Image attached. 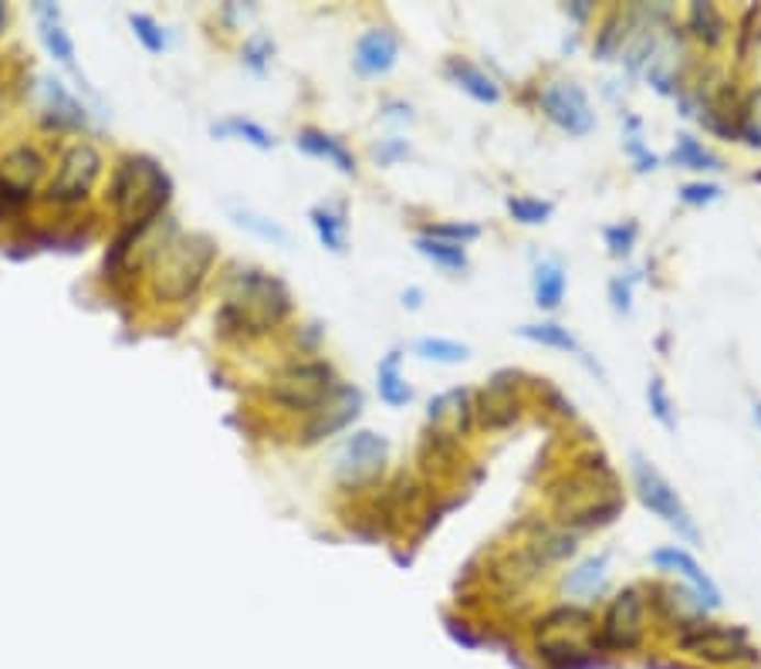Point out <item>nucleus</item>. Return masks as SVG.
<instances>
[{
  "label": "nucleus",
  "mask_w": 761,
  "mask_h": 669,
  "mask_svg": "<svg viewBox=\"0 0 761 669\" xmlns=\"http://www.w3.org/2000/svg\"><path fill=\"white\" fill-rule=\"evenodd\" d=\"M231 217H234V224H237V227H244V230H250V234H258L261 240L288 243V230H284L281 224H275V220L261 217V214H254V211H231Z\"/></svg>",
  "instance_id": "33"
},
{
  "label": "nucleus",
  "mask_w": 761,
  "mask_h": 669,
  "mask_svg": "<svg viewBox=\"0 0 761 669\" xmlns=\"http://www.w3.org/2000/svg\"><path fill=\"white\" fill-rule=\"evenodd\" d=\"M507 372H501L497 379L481 393V402L474 406V412L481 416V423L488 430H504L518 420V399H515V383H504Z\"/></svg>",
  "instance_id": "17"
},
{
  "label": "nucleus",
  "mask_w": 761,
  "mask_h": 669,
  "mask_svg": "<svg viewBox=\"0 0 761 669\" xmlns=\"http://www.w3.org/2000/svg\"><path fill=\"white\" fill-rule=\"evenodd\" d=\"M359 406H362V396H359V389H352V386H338V389L332 393V399H328L322 409H315V412H318V420L309 427V436H305V440L312 443V440L332 436L335 430L349 427V423L356 420Z\"/></svg>",
  "instance_id": "18"
},
{
  "label": "nucleus",
  "mask_w": 761,
  "mask_h": 669,
  "mask_svg": "<svg viewBox=\"0 0 761 669\" xmlns=\"http://www.w3.org/2000/svg\"><path fill=\"white\" fill-rule=\"evenodd\" d=\"M603 578H606V555H596V558H585L575 571H569L562 589L569 596H592L603 585Z\"/></svg>",
  "instance_id": "29"
},
{
  "label": "nucleus",
  "mask_w": 761,
  "mask_h": 669,
  "mask_svg": "<svg viewBox=\"0 0 761 669\" xmlns=\"http://www.w3.org/2000/svg\"><path fill=\"white\" fill-rule=\"evenodd\" d=\"M210 133L221 136V139H224V136H237V139H244V143H250V146H258V149H271V146H275V136L265 129V125L250 122V118H240V115H231V118L217 122Z\"/></svg>",
  "instance_id": "30"
},
{
  "label": "nucleus",
  "mask_w": 761,
  "mask_h": 669,
  "mask_svg": "<svg viewBox=\"0 0 761 669\" xmlns=\"http://www.w3.org/2000/svg\"><path fill=\"white\" fill-rule=\"evenodd\" d=\"M681 200L687 206H707L714 200H721V186H714V183H687V186H681Z\"/></svg>",
  "instance_id": "40"
},
{
  "label": "nucleus",
  "mask_w": 761,
  "mask_h": 669,
  "mask_svg": "<svg viewBox=\"0 0 761 669\" xmlns=\"http://www.w3.org/2000/svg\"><path fill=\"white\" fill-rule=\"evenodd\" d=\"M592 615L585 609H556L545 619H538L535 630V649L538 659H545L548 669H592L596 666L600 636L592 630Z\"/></svg>",
  "instance_id": "3"
},
{
  "label": "nucleus",
  "mask_w": 761,
  "mask_h": 669,
  "mask_svg": "<svg viewBox=\"0 0 761 669\" xmlns=\"http://www.w3.org/2000/svg\"><path fill=\"white\" fill-rule=\"evenodd\" d=\"M633 487H637L644 508H650L667 528H673L676 537L691 541V545H701V531H697L691 511L684 508L681 494H676L673 484L650 464V460H644L640 453H633Z\"/></svg>",
  "instance_id": "6"
},
{
  "label": "nucleus",
  "mask_w": 761,
  "mask_h": 669,
  "mask_svg": "<svg viewBox=\"0 0 761 669\" xmlns=\"http://www.w3.org/2000/svg\"><path fill=\"white\" fill-rule=\"evenodd\" d=\"M169 200V177L163 173V166L146 159V156H133L119 166L115 183H112V203L119 217L130 224V234H143L149 230V224L163 214V206Z\"/></svg>",
  "instance_id": "4"
},
{
  "label": "nucleus",
  "mask_w": 761,
  "mask_h": 669,
  "mask_svg": "<svg viewBox=\"0 0 761 669\" xmlns=\"http://www.w3.org/2000/svg\"><path fill=\"white\" fill-rule=\"evenodd\" d=\"M294 146H299L302 152H309V156H315V159H328L338 173H346V177H352V173H356V159H352V152H349L343 143H338L335 136H328V133L302 129L299 136H294Z\"/></svg>",
  "instance_id": "20"
},
{
  "label": "nucleus",
  "mask_w": 761,
  "mask_h": 669,
  "mask_svg": "<svg viewBox=\"0 0 761 669\" xmlns=\"http://www.w3.org/2000/svg\"><path fill=\"white\" fill-rule=\"evenodd\" d=\"M102 173V156L96 146L89 143H78L71 146L61 162H58V173L48 183V200L52 203H78L81 196H89V190L96 186Z\"/></svg>",
  "instance_id": "12"
},
{
  "label": "nucleus",
  "mask_w": 761,
  "mask_h": 669,
  "mask_svg": "<svg viewBox=\"0 0 761 669\" xmlns=\"http://www.w3.org/2000/svg\"><path fill=\"white\" fill-rule=\"evenodd\" d=\"M444 416H454V433H471V423H474L471 393L468 389H450V393L437 396L430 402V423L437 427Z\"/></svg>",
  "instance_id": "22"
},
{
  "label": "nucleus",
  "mask_w": 761,
  "mask_h": 669,
  "mask_svg": "<svg viewBox=\"0 0 761 669\" xmlns=\"http://www.w3.org/2000/svg\"><path fill=\"white\" fill-rule=\"evenodd\" d=\"M522 339L535 342V345H548V349H559V352H572V355H582L579 342L572 339V331L556 325V321H541V325H522L515 328Z\"/></svg>",
  "instance_id": "27"
},
{
  "label": "nucleus",
  "mask_w": 761,
  "mask_h": 669,
  "mask_svg": "<svg viewBox=\"0 0 761 669\" xmlns=\"http://www.w3.org/2000/svg\"><path fill=\"white\" fill-rule=\"evenodd\" d=\"M403 305L419 308V291H403Z\"/></svg>",
  "instance_id": "44"
},
{
  "label": "nucleus",
  "mask_w": 761,
  "mask_h": 669,
  "mask_svg": "<svg viewBox=\"0 0 761 669\" xmlns=\"http://www.w3.org/2000/svg\"><path fill=\"white\" fill-rule=\"evenodd\" d=\"M670 162L673 166H681V170H721V159H717L714 152H707L694 136H687V133H681L676 136V146H673V152H670Z\"/></svg>",
  "instance_id": "28"
},
{
  "label": "nucleus",
  "mask_w": 761,
  "mask_h": 669,
  "mask_svg": "<svg viewBox=\"0 0 761 669\" xmlns=\"http://www.w3.org/2000/svg\"><path fill=\"white\" fill-rule=\"evenodd\" d=\"M623 511V500L616 494V477L600 456L596 467H579L569 480V487L559 497V518L566 524L592 528V524H609Z\"/></svg>",
  "instance_id": "5"
},
{
  "label": "nucleus",
  "mask_w": 761,
  "mask_h": 669,
  "mask_svg": "<svg viewBox=\"0 0 761 669\" xmlns=\"http://www.w3.org/2000/svg\"><path fill=\"white\" fill-rule=\"evenodd\" d=\"M447 75H450L454 86L468 92L474 102H484V105H497V102H501L497 81H494L488 71H481L478 65L463 61V58H450V61H447Z\"/></svg>",
  "instance_id": "19"
},
{
  "label": "nucleus",
  "mask_w": 761,
  "mask_h": 669,
  "mask_svg": "<svg viewBox=\"0 0 761 669\" xmlns=\"http://www.w3.org/2000/svg\"><path fill=\"white\" fill-rule=\"evenodd\" d=\"M545 118L559 125L569 136H589L596 129V112L589 105V95L575 86V81H548L538 95Z\"/></svg>",
  "instance_id": "11"
},
{
  "label": "nucleus",
  "mask_w": 761,
  "mask_h": 669,
  "mask_svg": "<svg viewBox=\"0 0 761 669\" xmlns=\"http://www.w3.org/2000/svg\"><path fill=\"white\" fill-rule=\"evenodd\" d=\"M687 27L694 31L697 41H704V45H721L725 37V18L717 14L714 4H707V0H694L691 11H687Z\"/></svg>",
  "instance_id": "25"
},
{
  "label": "nucleus",
  "mask_w": 761,
  "mask_h": 669,
  "mask_svg": "<svg viewBox=\"0 0 761 669\" xmlns=\"http://www.w3.org/2000/svg\"><path fill=\"white\" fill-rule=\"evenodd\" d=\"M647 402H650V412L657 416V423L663 427V430H676V416H673V399H670V393H667V386H663V379L660 375H653L650 379V386H647Z\"/></svg>",
  "instance_id": "34"
},
{
  "label": "nucleus",
  "mask_w": 761,
  "mask_h": 669,
  "mask_svg": "<svg viewBox=\"0 0 761 669\" xmlns=\"http://www.w3.org/2000/svg\"><path fill=\"white\" fill-rule=\"evenodd\" d=\"M376 379H379V399L387 406H406L413 399V389L406 386L403 372H400V352H390L376 368Z\"/></svg>",
  "instance_id": "23"
},
{
  "label": "nucleus",
  "mask_w": 761,
  "mask_h": 669,
  "mask_svg": "<svg viewBox=\"0 0 761 669\" xmlns=\"http://www.w3.org/2000/svg\"><path fill=\"white\" fill-rule=\"evenodd\" d=\"M650 562L663 571H676V575H684L691 585H694V596L704 602V609H721V589L714 585V578L694 562L691 552L684 548H657L650 555Z\"/></svg>",
  "instance_id": "14"
},
{
  "label": "nucleus",
  "mask_w": 761,
  "mask_h": 669,
  "mask_svg": "<svg viewBox=\"0 0 761 669\" xmlns=\"http://www.w3.org/2000/svg\"><path fill=\"white\" fill-rule=\"evenodd\" d=\"M4 24H8V4L0 0V27H4Z\"/></svg>",
  "instance_id": "45"
},
{
  "label": "nucleus",
  "mask_w": 761,
  "mask_h": 669,
  "mask_svg": "<svg viewBox=\"0 0 761 669\" xmlns=\"http://www.w3.org/2000/svg\"><path fill=\"white\" fill-rule=\"evenodd\" d=\"M626 149H629V156H633V159H637V170H640V173H647V170H657V159H653V156L644 149L640 136H629Z\"/></svg>",
  "instance_id": "42"
},
{
  "label": "nucleus",
  "mask_w": 761,
  "mask_h": 669,
  "mask_svg": "<svg viewBox=\"0 0 761 669\" xmlns=\"http://www.w3.org/2000/svg\"><path fill=\"white\" fill-rule=\"evenodd\" d=\"M629 298H633V281H629V277H626V281H623V277H613V281H609V302H613V308H616L619 315H629V308H633Z\"/></svg>",
  "instance_id": "41"
},
{
  "label": "nucleus",
  "mask_w": 761,
  "mask_h": 669,
  "mask_svg": "<svg viewBox=\"0 0 761 669\" xmlns=\"http://www.w3.org/2000/svg\"><path fill=\"white\" fill-rule=\"evenodd\" d=\"M623 34H626V24L619 18H609L606 27L600 31V41H596V58L600 61H613V55L623 48Z\"/></svg>",
  "instance_id": "37"
},
{
  "label": "nucleus",
  "mask_w": 761,
  "mask_h": 669,
  "mask_svg": "<svg viewBox=\"0 0 761 669\" xmlns=\"http://www.w3.org/2000/svg\"><path fill=\"white\" fill-rule=\"evenodd\" d=\"M754 423L761 427V402H754Z\"/></svg>",
  "instance_id": "46"
},
{
  "label": "nucleus",
  "mask_w": 761,
  "mask_h": 669,
  "mask_svg": "<svg viewBox=\"0 0 761 669\" xmlns=\"http://www.w3.org/2000/svg\"><path fill=\"white\" fill-rule=\"evenodd\" d=\"M45 177V159L31 146H14L0 156V196L8 200H27L37 180Z\"/></svg>",
  "instance_id": "13"
},
{
  "label": "nucleus",
  "mask_w": 761,
  "mask_h": 669,
  "mask_svg": "<svg viewBox=\"0 0 761 669\" xmlns=\"http://www.w3.org/2000/svg\"><path fill=\"white\" fill-rule=\"evenodd\" d=\"M427 237H437V240H447V243H457L463 247L468 240H478L481 237V227L474 224H430L427 230H423Z\"/></svg>",
  "instance_id": "36"
},
{
  "label": "nucleus",
  "mask_w": 761,
  "mask_h": 669,
  "mask_svg": "<svg viewBox=\"0 0 761 669\" xmlns=\"http://www.w3.org/2000/svg\"><path fill=\"white\" fill-rule=\"evenodd\" d=\"M387 453H390V446L383 436H376L369 430L352 433L346 440L343 453H338V484H343L346 490H362V487L376 484L387 467Z\"/></svg>",
  "instance_id": "10"
},
{
  "label": "nucleus",
  "mask_w": 761,
  "mask_h": 669,
  "mask_svg": "<svg viewBox=\"0 0 761 669\" xmlns=\"http://www.w3.org/2000/svg\"><path fill=\"white\" fill-rule=\"evenodd\" d=\"M676 646H681L684 653H691V656H697L701 662H710V666L748 662V659L758 656L741 625L697 622V625H691V630H684L681 636H676Z\"/></svg>",
  "instance_id": "9"
},
{
  "label": "nucleus",
  "mask_w": 761,
  "mask_h": 669,
  "mask_svg": "<svg viewBox=\"0 0 761 669\" xmlns=\"http://www.w3.org/2000/svg\"><path fill=\"white\" fill-rule=\"evenodd\" d=\"M400 58V37L390 31V27H372L359 37V45H356V71L359 75H387Z\"/></svg>",
  "instance_id": "15"
},
{
  "label": "nucleus",
  "mask_w": 761,
  "mask_h": 669,
  "mask_svg": "<svg viewBox=\"0 0 761 669\" xmlns=\"http://www.w3.org/2000/svg\"><path fill=\"white\" fill-rule=\"evenodd\" d=\"M600 649L603 653H637L647 643V599L640 589H623L603 622H600Z\"/></svg>",
  "instance_id": "8"
},
{
  "label": "nucleus",
  "mask_w": 761,
  "mask_h": 669,
  "mask_svg": "<svg viewBox=\"0 0 761 669\" xmlns=\"http://www.w3.org/2000/svg\"><path fill=\"white\" fill-rule=\"evenodd\" d=\"M556 206L548 200H535V196H507V214H512L518 224L525 227H538L545 224L548 217H552Z\"/></svg>",
  "instance_id": "32"
},
{
  "label": "nucleus",
  "mask_w": 761,
  "mask_h": 669,
  "mask_svg": "<svg viewBox=\"0 0 761 669\" xmlns=\"http://www.w3.org/2000/svg\"><path fill=\"white\" fill-rule=\"evenodd\" d=\"M271 55H275V45H271V41H268L265 34L250 37L247 45H244V65H250L258 75L268 68V58H271Z\"/></svg>",
  "instance_id": "39"
},
{
  "label": "nucleus",
  "mask_w": 761,
  "mask_h": 669,
  "mask_svg": "<svg viewBox=\"0 0 761 669\" xmlns=\"http://www.w3.org/2000/svg\"><path fill=\"white\" fill-rule=\"evenodd\" d=\"M288 311H291V295L278 277L265 271H244L234 277L217 321L224 331L265 334L278 328L288 318Z\"/></svg>",
  "instance_id": "1"
},
{
  "label": "nucleus",
  "mask_w": 761,
  "mask_h": 669,
  "mask_svg": "<svg viewBox=\"0 0 761 669\" xmlns=\"http://www.w3.org/2000/svg\"><path fill=\"white\" fill-rule=\"evenodd\" d=\"M531 287H535V305L545 308V311H556L566 298V271L559 261H541L535 268V277H531Z\"/></svg>",
  "instance_id": "21"
},
{
  "label": "nucleus",
  "mask_w": 761,
  "mask_h": 669,
  "mask_svg": "<svg viewBox=\"0 0 761 669\" xmlns=\"http://www.w3.org/2000/svg\"><path fill=\"white\" fill-rule=\"evenodd\" d=\"M413 352L419 359H427V362H444V365H454V362H463L471 355L468 345H460V342H450V339H419L413 345Z\"/></svg>",
  "instance_id": "31"
},
{
  "label": "nucleus",
  "mask_w": 761,
  "mask_h": 669,
  "mask_svg": "<svg viewBox=\"0 0 761 669\" xmlns=\"http://www.w3.org/2000/svg\"><path fill=\"white\" fill-rule=\"evenodd\" d=\"M633 240H637V224H616V227H606V247H609V254H613V258H629Z\"/></svg>",
  "instance_id": "38"
},
{
  "label": "nucleus",
  "mask_w": 761,
  "mask_h": 669,
  "mask_svg": "<svg viewBox=\"0 0 761 669\" xmlns=\"http://www.w3.org/2000/svg\"><path fill=\"white\" fill-rule=\"evenodd\" d=\"M217 247L203 234L169 237L153 264V295L159 302H187L193 298L203 277L214 268Z\"/></svg>",
  "instance_id": "2"
},
{
  "label": "nucleus",
  "mask_w": 761,
  "mask_h": 669,
  "mask_svg": "<svg viewBox=\"0 0 761 669\" xmlns=\"http://www.w3.org/2000/svg\"><path fill=\"white\" fill-rule=\"evenodd\" d=\"M335 389H338L335 372L325 362H294V365L275 372L271 383H268V396L278 406H284V409H305V412L322 409L332 399Z\"/></svg>",
  "instance_id": "7"
},
{
  "label": "nucleus",
  "mask_w": 761,
  "mask_h": 669,
  "mask_svg": "<svg viewBox=\"0 0 761 669\" xmlns=\"http://www.w3.org/2000/svg\"><path fill=\"white\" fill-rule=\"evenodd\" d=\"M400 156H406V143H390L387 149H376L379 162H390V159H400Z\"/></svg>",
  "instance_id": "43"
},
{
  "label": "nucleus",
  "mask_w": 761,
  "mask_h": 669,
  "mask_svg": "<svg viewBox=\"0 0 761 669\" xmlns=\"http://www.w3.org/2000/svg\"><path fill=\"white\" fill-rule=\"evenodd\" d=\"M312 217V227L318 230L322 243L328 250H335V254H343L346 250V211L343 206H315V211L309 214Z\"/></svg>",
  "instance_id": "24"
},
{
  "label": "nucleus",
  "mask_w": 761,
  "mask_h": 669,
  "mask_svg": "<svg viewBox=\"0 0 761 669\" xmlns=\"http://www.w3.org/2000/svg\"><path fill=\"white\" fill-rule=\"evenodd\" d=\"M34 14H37V27H41V41H45V48L81 81V89H89V86H85V75H81L78 61H75V45H71V37H68V31L61 24V11L55 4H45V0H41V4L34 8Z\"/></svg>",
  "instance_id": "16"
},
{
  "label": "nucleus",
  "mask_w": 761,
  "mask_h": 669,
  "mask_svg": "<svg viewBox=\"0 0 761 669\" xmlns=\"http://www.w3.org/2000/svg\"><path fill=\"white\" fill-rule=\"evenodd\" d=\"M130 24H133L136 37H139L143 45H146V52L159 55V52L166 48V34L159 31V24H156L149 14H130Z\"/></svg>",
  "instance_id": "35"
},
{
  "label": "nucleus",
  "mask_w": 761,
  "mask_h": 669,
  "mask_svg": "<svg viewBox=\"0 0 761 669\" xmlns=\"http://www.w3.org/2000/svg\"><path fill=\"white\" fill-rule=\"evenodd\" d=\"M416 250L427 261H434L437 268H444V271H468V250L457 247V243H447V240L419 234L416 237Z\"/></svg>",
  "instance_id": "26"
}]
</instances>
